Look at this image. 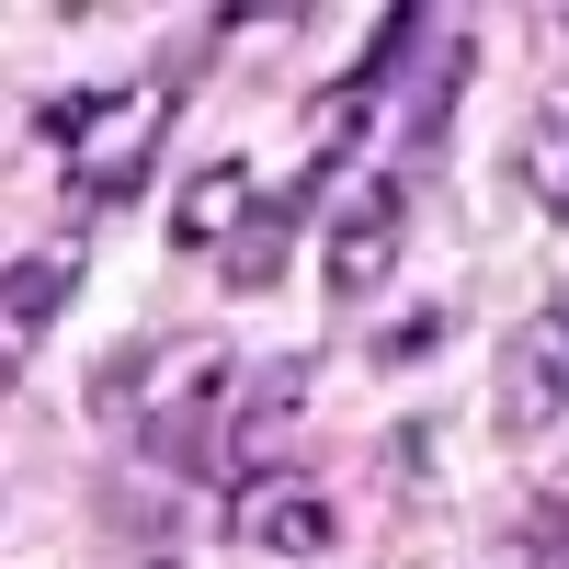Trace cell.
Instances as JSON below:
<instances>
[{
	"mask_svg": "<svg viewBox=\"0 0 569 569\" xmlns=\"http://www.w3.org/2000/svg\"><path fill=\"white\" fill-rule=\"evenodd\" d=\"M228 353H194L182 365V388L149 399V421H137V456H149V479H182L194 490L206 479V456H228Z\"/></svg>",
	"mask_w": 569,
	"mask_h": 569,
	"instance_id": "1",
	"label": "cell"
},
{
	"mask_svg": "<svg viewBox=\"0 0 569 569\" xmlns=\"http://www.w3.org/2000/svg\"><path fill=\"white\" fill-rule=\"evenodd\" d=\"M410 251V171H376L353 206H330V240H319V273L330 297H376Z\"/></svg>",
	"mask_w": 569,
	"mask_h": 569,
	"instance_id": "2",
	"label": "cell"
},
{
	"mask_svg": "<svg viewBox=\"0 0 569 569\" xmlns=\"http://www.w3.org/2000/svg\"><path fill=\"white\" fill-rule=\"evenodd\" d=\"M308 353H273V365H251L240 376V410H228V490H262L273 479V456H284V433H297V410H308Z\"/></svg>",
	"mask_w": 569,
	"mask_h": 569,
	"instance_id": "3",
	"label": "cell"
},
{
	"mask_svg": "<svg viewBox=\"0 0 569 569\" xmlns=\"http://www.w3.org/2000/svg\"><path fill=\"white\" fill-rule=\"evenodd\" d=\"M547 421H569V297H547L512 330V353H501V433L525 445Z\"/></svg>",
	"mask_w": 569,
	"mask_h": 569,
	"instance_id": "4",
	"label": "cell"
},
{
	"mask_svg": "<svg viewBox=\"0 0 569 569\" xmlns=\"http://www.w3.org/2000/svg\"><path fill=\"white\" fill-rule=\"evenodd\" d=\"M319 182H330V171L308 160L297 182H273V194H262V206H251L240 228H228V251H217V273H228V297H262V284L284 273V251H297V217L319 206Z\"/></svg>",
	"mask_w": 569,
	"mask_h": 569,
	"instance_id": "5",
	"label": "cell"
},
{
	"mask_svg": "<svg viewBox=\"0 0 569 569\" xmlns=\"http://www.w3.org/2000/svg\"><path fill=\"white\" fill-rule=\"evenodd\" d=\"M467 80H479V34H433V69H421L410 114H399V149H410V160H433L445 137H456V103H467Z\"/></svg>",
	"mask_w": 569,
	"mask_h": 569,
	"instance_id": "6",
	"label": "cell"
},
{
	"mask_svg": "<svg viewBox=\"0 0 569 569\" xmlns=\"http://www.w3.org/2000/svg\"><path fill=\"white\" fill-rule=\"evenodd\" d=\"M512 171H525V206H536L547 228H569V80L525 114V149H512Z\"/></svg>",
	"mask_w": 569,
	"mask_h": 569,
	"instance_id": "7",
	"label": "cell"
},
{
	"mask_svg": "<svg viewBox=\"0 0 569 569\" xmlns=\"http://www.w3.org/2000/svg\"><path fill=\"white\" fill-rule=\"evenodd\" d=\"M69 284H80V251H23V262H12V284H0V297H12V365H23L34 330H58Z\"/></svg>",
	"mask_w": 569,
	"mask_h": 569,
	"instance_id": "8",
	"label": "cell"
},
{
	"mask_svg": "<svg viewBox=\"0 0 569 569\" xmlns=\"http://www.w3.org/2000/svg\"><path fill=\"white\" fill-rule=\"evenodd\" d=\"M182 342H126V353H103V376H91V421H114V433H137V421H149V376L171 365Z\"/></svg>",
	"mask_w": 569,
	"mask_h": 569,
	"instance_id": "9",
	"label": "cell"
},
{
	"mask_svg": "<svg viewBox=\"0 0 569 569\" xmlns=\"http://www.w3.org/2000/svg\"><path fill=\"white\" fill-rule=\"evenodd\" d=\"M330 536H342V512H330L319 490H273V501H251V547H262V558H319Z\"/></svg>",
	"mask_w": 569,
	"mask_h": 569,
	"instance_id": "10",
	"label": "cell"
},
{
	"mask_svg": "<svg viewBox=\"0 0 569 569\" xmlns=\"http://www.w3.org/2000/svg\"><path fill=\"white\" fill-rule=\"evenodd\" d=\"M240 194H251V171H240V160H206L194 182H182V206H171V240H182V251H206L217 228L240 217Z\"/></svg>",
	"mask_w": 569,
	"mask_h": 569,
	"instance_id": "11",
	"label": "cell"
},
{
	"mask_svg": "<svg viewBox=\"0 0 569 569\" xmlns=\"http://www.w3.org/2000/svg\"><path fill=\"white\" fill-rule=\"evenodd\" d=\"M512 569H569V479H547L512 512Z\"/></svg>",
	"mask_w": 569,
	"mask_h": 569,
	"instance_id": "12",
	"label": "cell"
},
{
	"mask_svg": "<svg viewBox=\"0 0 569 569\" xmlns=\"http://www.w3.org/2000/svg\"><path fill=\"white\" fill-rule=\"evenodd\" d=\"M445 330H456V297H421L410 319H388V330H376V342H365V365H376V376H410L421 353L445 342Z\"/></svg>",
	"mask_w": 569,
	"mask_h": 569,
	"instance_id": "13",
	"label": "cell"
},
{
	"mask_svg": "<svg viewBox=\"0 0 569 569\" xmlns=\"http://www.w3.org/2000/svg\"><path fill=\"white\" fill-rule=\"evenodd\" d=\"M421 23H433V12H421V0H399V12L365 34V58H353V80H342V91H376V80H399V69L421 58Z\"/></svg>",
	"mask_w": 569,
	"mask_h": 569,
	"instance_id": "14",
	"label": "cell"
},
{
	"mask_svg": "<svg viewBox=\"0 0 569 569\" xmlns=\"http://www.w3.org/2000/svg\"><path fill=\"white\" fill-rule=\"evenodd\" d=\"M103 114H126V91H46L23 126H34V149H80V137L103 126Z\"/></svg>",
	"mask_w": 569,
	"mask_h": 569,
	"instance_id": "15",
	"label": "cell"
},
{
	"mask_svg": "<svg viewBox=\"0 0 569 569\" xmlns=\"http://www.w3.org/2000/svg\"><path fill=\"white\" fill-rule=\"evenodd\" d=\"M388 467H399V490H421V479H433V433H421V421H399V445H388Z\"/></svg>",
	"mask_w": 569,
	"mask_h": 569,
	"instance_id": "16",
	"label": "cell"
},
{
	"mask_svg": "<svg viewBox=\"0 0 569 569\" xmlns=\"http://www.w3.org/2000/svg\"><path fill=\"white\" fill-rule=\"evenodd\" d=\"M558 34H569V12H558Z\"/></svg>",
	"mask_w": 569,
	"mask_h": 569,
	"instance_id": "17",
	"label": "cell"
}]
</instances>
